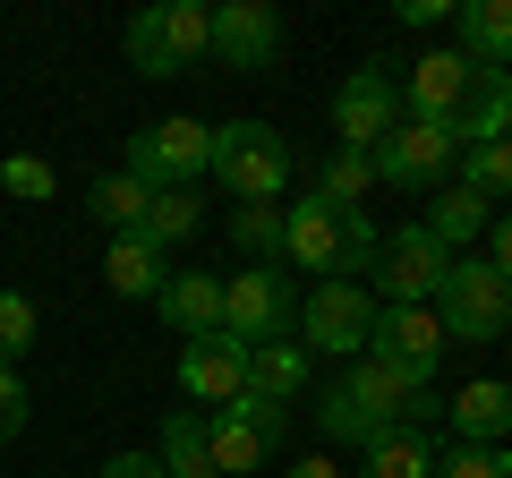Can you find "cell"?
I'll return each mask as SVG.
<instances>
[{"mask_svg":"<svg viewBox=\"0 0 512 478\" xmlns=\"http://www.w3.org/2000/svg\"><path fill=\"white\" fill-rule=\"evenodd\" d=\"M282 257L299 265V274H316V282H359L367 265H376V248H384V231L359 214V205H325L308 188L299 205H282Z\"/></svg>","mask_w":512,"mask_h":478,"instance_id":"obj_1","label":"cell"},{"mask_svg":"<svg viewBox=\"0 0 512 478\" xmlns=\"http://www.w3.org/2000/svg\"><path fill=\"white\" fill-rule=\"evenodd\" d=\"M120 43L146 77H180L197 60H214V9L205 0H154V9H137L120 26Z\"/></svg>","mask_w":512,"mask_h":478,"instance_id":"obj_2","label":"cell"},{"mask_svg":"<svg viewBox=\"0 0 512 478\" xmlns=\"http://www.w3.org/2000/svg\"><path fill=\"white\" fill-rule=\"evenodd\" d=\"M427 385H410V376H393V368H376V359H359V368L342 376V385L325 393V436H342V444H376L384 427H402L410 419V402H419Z\"/></svg>","mask_w":512,"mask_h":478,"instance_id":"obj_3","label":"cell"},{"mask_svg":"<svg viewBox=\"0 0 512 478\" xmlns=\"http://www.w3.org/2000/svg\"><path fill=\"white\" fill-rule=\"evenodd\" d=\"M214 180L231 188L239 205H282V188H291V146H282V129H265V120H222L214 129Z\"/></svg>","mask_w":512,"mask_h":478,"instance_id":"obj_4","label":"cell"},{"mask_svg":"<svg viewBox=\"0 0 512 478\" xmlns=\"http://www.w3.org/2000/svg\"><path fill=\"white\" fill-rule=\"evenodd\" d=\"M436 325H444V342H504L512 333V282L487 257H453V274L436 291Z\"/></svg>","mask_w":512,"mask_h":478,"instance_id":"obj_5","label":"cell"},{"mask_svg":"<svg viewBox=\"0 0 512 478\" xmlns=\"http://www.w3.org/2000/svg\"><path fill=\"white\" fill-rule=\"evenodd\" d=\"M376 308L384 299L367 282H316L299 299V350H325V359H367V333H376Z\"/></svg>","mask_w":512,"mask_h":478,"instance_id":"obj_6","label":"cell"},{"mask_svg":"<svg viewBox=\"0 0 512 478\" xmlns=\"http://www.w3.org/2000/svg\"><path fill=\"white\" fill-rule=\"evenodd\" d=\"M376 299L384 308H436V291H444V274H453V248H444L427 222H402V231L376 248Z\"/></svg>","mask_w":512,"mask_h":478,"instance_id":"obj_7","label":"cell"},{"mask_svg":"<svg viewBox=\"0 0 512 478\" xmlns=\"http://www.w3.org/2000/svg\"><path fill=\"white\" fill-rule=\"evenodd\" d=\"M282 427H291V410L265 402V393H239V402L205 410V444H214L222 478H256L265 461L282 453Z\"/></svg>","mask_w":512,"mask_h":478,"instance_id":"obj_8","label":"cell"},{"mask_svg":"<svg viewBox=\"0 0 512 478\" xmlns=\"http://www.w3.org/2000/svg\"><path fill=\"white\" fill-rule=\"evenodd\" d=\"M214 171V129L205 120H154L128 137V180L146 188H197Z\"/></svg>","mask_w":512,"mask_h":478,"instance_id":"obj_9","label":"cell"},{"mask_svg":"<svg viewBox=\"0 0 512 478\" xmlns=\"http://www.w3.org/2000/svg\"><path fill=\"white\" fill-rule=\"evenodd\" d=\"M393 129H402V86H393V69H384V60L350 69L342 94H333V146L342 154H376Z\"/></svg>","mask_w":512,"mask_h":478,"instance_id":"obj_10","label":"cell"},{"mask_svg":"<svg viewBox=\"0 0 512 478\" xmlns=\"http://www.w3.org/2000/svg\"><path fill=\"white\" fill-rule=\"evenodd\" d=\"M299 325V291H291V274H274V265H248V274H231L222 282V333L231 342H282V333Z\"/></svg>","mask_w":512,"mask_h":478,"instance_id":"obj_11","label":"cell"},{"mask_svg":"<svg viewBox=\"0 0 512 478\" xmlns=\"http://www.w3.org/2000/svg\"><path fill=\"white\" fill-rule=\"evenodd\" d=\"M367 359L393 368V376H410V385H436V368H444V325H436V308H376Z\"/></svg>","mask_w":512,"mask_h":478,"instance_id":"obj_12","label":"cell"},{"mask_svg":"<svg viewBox=\"0 0 512 478\" xmlns=\"http://www.w3.org/2000/svg\"><path fill=\"white\" fill-rule=\"evenodd\" d=\"M453 171H461V137L436 129V120H402L376 146V180H393V188H444Z\"/></svg>","mask_w":512,"mask_h":478,"instance_id":"obj_13","label":"cell"},{"mask_svg":"<svg viewBox=\"0 0 512 478\" xmlns=\"http://www.w3.org/2000/svg\"><path fill=\"white\" fill-rule=\"evenodd\" d=\"M180 393L205 410L239 402L248 393V342H231V333H205V342H180Z\"/></svg>","mask_w":512,"mask_h":478,"instance_id":"obj_14","label":"cell"},{"mask_svg":"<svg viewBox=\"0 0 512 478\" xmlns=\"http://www.w3.org/2000/svg\"><path fill=\"white\" fill-rule=\"evenodd\" d=\"M282 52V9L274 0H222L214 9V60L222 69H265Z\"/></svg>","mask_w":512,"mask_h":478,"instance_id":"obj_15","label":"cell"},{"mask_svg":"<svg viewBox=\"0 0 512 478\" xmlns=\"http://www.w3.org/2000/svg\"><path fill=\"white\" fill-rule=\"evenodd\" d=\"M444 419H453V444H504L512 436V385L504 376H470L444 402Z\"/></svg>","mask_w":512,"mask_h":478,"instance_id":"obj_16","label":"cell"},{"mask_svg":"<svg viewBox=\"0 0 512 478\" xmlns=\"http://www.w3.org/2000/svg\"><path fill=\"white\" fill-rule=\"evenodd\" d=\"M163 325L171 333H188V342H205V333H222V274H197V265H171V282H163Z\"/></svg>","mask_w":512,"mask_h":478,"instance_id":"obj_17","label":"cell"},{"mask_svg":"<svg viewBox=\"0 0 512 478\" xmlns=\"http://www.w3.org/2000/svg\"><path fill=\"white\" fill-rule=\"evenodd\" d=\"M103 282L120 299H163V282H171V257L154 248L146 231H120L111 239V257H103Z\"/></svg>","mask_w":512,"mask_h":478,"instance_id":"obj_18","label":"cell"},{"mask_svg":"<svg viewBox=\"0 0 512 478\" xmlns=\"http://www.w3.org/2000/svg\"><path fill=\"white\" fill-rule=\"evenodd\" d=\"M453 26H461L453 52H470L478 69H512V0H461Z\"/></svg>","mask_w":512,"mask_h":478,"instance_id":"obj_19","label":"cell"},{"mask_svg":"<svg viewBox=\"0 0 512 478\" xmlns=\"http://www.w3.org/2000/svg\"><path fill=\"white\" fill-rule=\"evenodd\" d=\"M308 376H316V359L299 342H256L248 350V393H265V402H282V410L308 393Z\"/></svg>","mask_w":512,"mask_h":478,"instance_id":"obj_20","label":"cell"},{"mask_svg":"<svg viewBox=\"0 0 512 478\" xmlns=\"http://www.w3.org/2000/svg\"><path fill=\"white\" fill-rule=\"evenodd\" d=\"M436 436H427L419 419H402V427H384L376 444H367V478H436Z\"/></svg>","mask_w":512,"mask_h":478,"instance_id":"obj_21","label":"cell"},{"mask_svg":"<svg viewBox=\"0 0 512 478\" xmlns=\"http://www.w3.org/2000/svg\"><path fill=\"white\" fill-rule=\"evenodd\" d=\"M154 461H163L171 478H222L214 444H205V410H171V419H163V444H154Z\"/></svg>","mask_w":512,"mask_h":478,"instance_id":"obj_22","label":"cell"},{"mask_svg":"<svg viewBox=\"0 0 512 478\" xmlns=\"http://www.w3.org/2000/svg\"><path fill=\"white\" fill-rule=\"evenodd\" d=\"M427 231H436L453 257H470V239L487 231V197H478V188H461V180H444L436 205H427Z\"/></svg>","mask_w":512,"mask_h":478,"instance_id":"obj_23","label":"cell"},{"mask_svg":"<svg viewBox=\"0 0 512 478\" xmlns=\"http://www.w3.org/2000/svg\"><path fill=\"white\" fill-rule=\"evenodd\" d=\"M146 205H154V188H146V180H128V171H111V180H94L86 214L103 222L111 239H120V231H146Z\"/></svg>","mask_w":512,"mask_h":478,"instance_id":"obj_24","label":"cell"},{"mask_svg":"<svg viewBox=\"0 0 512 478\" xmlns=\"http://www.w3.org/2000/svg\"><path fill=\"white\" fill-rule=\"evenodd\" d=\"M197 188H154V205H146V239L163 248V257H180L188 239H197Z\"/></svg>","mask_w":512,"mask_h":478,"instance_id":"obj_25","label":"cell"},{"mask_svg":"<svg viewBox=\"0 0 512 478\" xmlns=\"http://www.w3.org/2000/svg\"><path fill=\"white\" fill-rule=\"evenodd\" d=\"M367 188H376V154H342V146H333L325 163H316V197H325V205H359Z\"/></svg>","mask_w":512,"mask_h":478,"instance_id":"obj_26","label":"cell"},{"mask_svg":"<svg viewBox=\"0 0 512 478\" xmlns=\"http://www.w3.org/2000/svg\"><path fill=\"white\" fill-rule=\"evenodd\" d=\"M461 188H478V197H512V137H487V146L461 154Z\"/></svg>","mask_w":512,"mask_h":478,"instance_id":"obj_27","label":"cell"},{"mask_svg":"<svg viewBox=\"0 0 512 478\" xmlns=\"http://www.w3.org/2000/svg\"><path fill=\"white\" fill-rule=\"evenodd\" d=\"M35 342H43L35 299H26V291H0V368H18V359H26Z\"/></svg>","mask_w":512,"mask_h":478,"instance_id":"obj_28","label":"cell"},{"mask_svg":"<svg viewBox=\"0 0 512 478\" xmlns=\"http://www.w3.org/2000/svg\"><path fill=\"white\" fill-rule=\"evenodd\" d=\"M282 231H291V222H282V205H231V239L248 248L256 265L282 257Z\"/></svg>","mask_w":512,"mask_h":478,"instance_id":"obj_29","label":"cell"},{"mask_svg":"<svg viewBox=\"0 0 512 478\" xmlns=\"http://www.w3.org/2000/svg\"><path fill=\"white\" fill-rule=\"evenodd\" d=\"M436 478H512V444H453Z\"/></svg>","mask_w":512,"mask_h":478,"instance_id":"obj_30","label":"cell"},{"mask_svg":"<svg viewBox=\"0 0 512 478\" xmlns=\"http://www.w3.org/2000/svg\"><path fill=\"white\" fill-rule=\"evenodd\" d=\"M0 188H9L18 205H43L60 180H52V163H43V154H9V163H0Z\"/></svg>","mask_w":512,"mask_h":478,"instance_id":"obj_31","label":"cell"},{"mask_svg":"<svg viewBox=\"0 0 512 478\" xmlns=\"http://www.w3.org/2000/svg\"><path fill=\"white\" fill-rule=\"evenodd\" d=\"M18 427H26V376H18V368H0V444L18 436Z\"/></svg>","mask_w":512,"mask_h":478,"instance_id":"obj_32","label":"cell"},{"mask_svg":"<svg viewBox=\"0 0 512 478\" xmlns=\"http://www.w3.org/2000/svg\"><path fill=\"white\" fill-rule=\"evenodd\" d=\"M103 478H171V470H163L154 453H111V461H103Z\"/></svg>","mask_w":512,"mask_h":478,"instance_id":"obj_33","label":"cell"},{"mask_svg":"<svg viewBox=\"0 0 512 478\" xmlns=\"http://www.w3.org/2000/svg\"><path fill=\"white\" fill-rule=\"evenodd\" d=\"M487 265L512 282V214H495V239H487Z\"/></svg>","mask_w":512,"mask_h":478,"instance_id":"obj_34","label":"cell"},{"mask_svg":"<svg viewBox=\"0 0 512 478\" xmlns=\"http://www.w3.org/2000/svg\"><path fill=\"white\" fill-rule=\"evenodd\" d=\"M291 478H342V470H333V461H325V453H316V461H299V470H291Z\"/></svg>","mask_w":512,"mask_h":478,"instance_id":"obj_35","label":"cell"},{"mask_svg":"<svg viewBox=\"0 0 512 478\" xmlns=\"http://www.w3.org/2000/svg\"><path fill=\"white\" fill-rule=\"evenodd\" d=\"M504 137H512V129H504Z\"/></svg>","mask_w":512,"mask_h":478,"instance_id":"obj_36","label":"cell"}]
</instances>
